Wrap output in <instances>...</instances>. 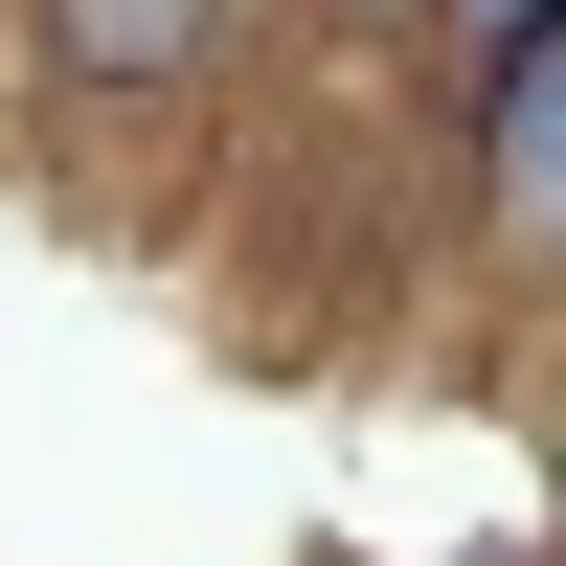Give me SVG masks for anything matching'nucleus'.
<instances>
[{
	"mask_svg": "<svg viewBox=\"0 0 566 566\" xmlns=\"http://www.w3.org/2000/svg\"><path fill=\"white\" fill-rule=\"evenodd\" d=\"M227 45V0H45V69L69 91H159V69H205Z\"/></svg>",
	"mask_w": 566,
	"mask_h": 566,
	"instance_id": "nucleus-1",
	"label": "nucleus"
},
{
	"mask_svg": "<svg viewBox=\"0 0 566 566\" xmlns=\"http://www.w3.org/2000/svg\"><path fill=\"white\" fill-rule=\"evenodd\" d=\"M453 45H566V0H431Z\"/></svg>",
	"mask_w": 566,
	"mask_h": 566,
	"instance_id": "nucleus-2",
	"label": "nucleus"
},
{
	"mask_svg": "<svg viewBox=\"0 0 566 566\" xmlns=\"http://www.w3.org/2000/svg\"><path fill=\"white\" fill-rule=\"evenodd\" d=\"M340 23H431V0H340Z\"/></svg>",
	"mask_w": 566,
	"mask_h": 566,
	"instance_id": "nucleus-3",
	"label": "nucleus"
}]
</instances>
